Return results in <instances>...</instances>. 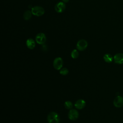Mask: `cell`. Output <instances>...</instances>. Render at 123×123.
Listing matches in <instances>:
<instances>
[{
  "instance_id": "277c9868",
  "label": "cell",
  "mask_w": 123,
  "mask_h": 123,
  "mask_svg": "<svg viewBox=\"0 0 123 123\" xmlns=\"http://www.w3.org/2000/svg\"><path fill=\"white\" fill-rule=\"evenodd\" d=\"M88 46L87 42L85 39L79 40L76 44V48L79 51L85 50Z\"/></svg>"
},
{
  "instance_id": "6da1fadb",
  "label": "cell",
  "mask_w": 123,
  "mask_h": 123,
  "mask_svg": "<svg viewBox=\"0 0 123 123\" xmlns=\"http://www.w3.org/2000/svg\"><path fill=\"white\" fill-rule=\"evenodd\" d=\"M47 120L49 123H59L60 121V117L57 113L55 112H51L47 116Z\"/></svg>"
},
{
  "instance_id": "3957f363",
  "label": "cell",
  "mask_w": 123,
  "mask_h": 123,
  "mask_svg": "<svg viewBox=\"0 0 123 123\" xmlns=\"http://www.w3.org/2000/svg\"><path fill=\"white\" fill-rule=\"evenodd\" d=\"M46 36L43 33H39L37 34L35 37V40L36 42L40 45L44 44L46 41Z\"/></svg>"
},
{
  "instance_id": "e0dca14e",
  "label": "cell",
  "mask_w": 123,
  "mask_h": 123,
  "mask_svg": "<svg viewBox=\"0 0 123 123\" xmlns=\"http://www.w3.org/2000/svg\"><path fill=\"white\" fill-rule=\"evenodd\" d=\"M69 1V0H62V1H63L64 3H67Z\"/></svg>"
},
{
  "instance_id": "7a4b0ae2",
  "label": "cell",
  "mask_w": 123,
  "mask_h": 123,
  "mask_svg": "<svg viewBox=\"0 0 123 123\" xmlns=\"http://www.w3.org/2000/svg\"><path fill=\"white\" fill-rule=\"evenodd\" d=\"M31 12L33 15L39 17L42 16L44 14L45 10L41 6H36L32 8Z\"/></svg>"
},
{
  "instance_id": "9a60e30c",
  "label": "cell",
  "mask_w": 123,
  "mask_h": 123,
  "mask_svg": "<svg viewBox=\"0 0 123 123\" xmlns=\"http://www.w3.org/2000/svg\"><path fill=\"white\" fill-rule=\"evenodd\" d=\"M64 107L67 109H71L73 108V105L71 101H66L64 104Z\"/></svg>"
},
{
  "instance_id": "ba28073f",
  "label": "cell",
  "mask_w": 123,
  "mask_h": 123,
  "mask_svg": "<svg viewBox=\"0 0 123 123\" xmlns=\"http://www.w3.org/2000/svg\"><path fill=\"white\" fill-rule=\"evenodd\" d=\"M113 105L116 108H121L123 106V98L118 96L113 100Z\"/></svg>"
},
{
  "instance_id": "30bf717a",
  "label": "cell",
  "mask_w": 123,
  "mask_h": 123,
  "mask_svg": "<svg viewBox=\"0 0 123 123\" xmlns=\"http://www.w3.org/2000/svg\"><path fill=\"white\" fill-rule=\"evenodd\" d=\"M86 101L82 99L77 100L74 103L75 107L79 110H81L83 109L86 106Z\"/></svg>"
},
{
  "instance_id": "5bb4252c",
  "label": "cell",
  "mask_w": 123,
  "mask_h": 123,
  "mask_svg": "<svg viewBox=\"0 0 123 123\" xmlns=\"http://www.w3.org/2000/svg\"><path fill=\"white\" fill-rule=\"evenodd\" d=\"M71 56L72 58H73V59H76L79 56V52L77 50V49H74L73 50H72V51L71 52Z\"/></svg>"
},
{
  "instance_id": "5b68a950",
  "label": "cell",
  "mask_w": 123,
  "mask_h": 123,
  "mask_svg": "<svg viewBox=\"0 0 123 123\" xmlns=\"http://www.w3.org/2000/svg\"><path fill=\"white\" fill-rule=\"evenodd\" d=\"M63 64V62L62 58L57 57L55 58L53 62L54 68L57 70H60L62 68Z\"/></svg>"
},
{
  "instance_id": "9c48e42d",
  "label": "cell",
  "mask_w": 123,
  "mask_h": 123,
  "mask_svg": "<svg viewBox=\"0 0 123 123\" xmlns=\"http://www.w3.org/2000/svg\"><path fill=\"white\" fill-rule=\"evenodd\" d=\"M114 62L119 64L123 63V53H118L116 54L113 57Z\"/></svg>"
},
{
  "instance_id": "8992f818",
  "label": "cell",
  "mask_w": 123,
  "mask_h": 123,
  "mask_svg": "<svg viewBox=\"0 0 123 123\" xmlns=\"http://www.w3.org/2000/svg\"><path fill=\"white\" fill-rule=\"evenodd\" d=\"M66 8V5L63 1H60L56 4L54 9L55 11L58 13L62 12Z\"/></svg>"
},
{
  "instance_id": "7c38bea8",
  "label": "cell",
  "mask_w": 123,
  "mask_h": 123,
  "mask_svg": "<svg viewBox=\"0 0 123 123\" xmlns=\"http://www.w3.org/2000/svg\"><path fill=\"white\" fill-rule=\"evenodd\" d=\"M103 59L105 62L107 63H111L112 62L113 58L111 54L109 53H106L104 55Z\"/></svg>"
},
{
  "instance_id": "4fadbf2b",
  "label": "cell",
  "mask_w": 123,
  "mask_h": 123,
  "mask_svg": "<svg viewBox=\"0 0 123 123\" xmlns=\"http://www.w3.org/2000/svg\"><path fill=\"white\" fill-rule=\"evenodd\" d=\"M32 13L31 11L27 10L23 14V17L25 20H29L32 17Z\"/></svg>"
},
{
  "instance_id": "2e32d148",
  "label": "cell",
  "mask_w": 123,
  "mask_h": 123,
  "mask_svg": "<svg viewBox=\"0 0 123 123\" xmlns=\"http://www.w3.org/2000/svg\"><path fill=\"white\" fill-rule=\"evenodd\" d=\"M69 73V70L66 68H62L60 70V74L62 75H66Z\"/></svg>"
},
{
  "instance_id": "8fae6325",
  "label": "cell",
  "mask_w": 123,
  "mask_h": 123,
  "mask_svg": "<svg viewBox=\"0 0 123 123\" xmlns=\"http://www.w3.org/2000/svg\"><path fill=\"white\" fill-rule=\"evenodd\" d=\"M26 45L29 49H33L35 48L36 46L35 41L33 38H29L26 41Z\"/></svg>"
},
{
  "instance_id": "52a82bcc",
  "label": "cell",
  "mask_w": 123,
  "mask_h": 123,
  "mask_svg": "<svg viewBox=\"0 0 123 123\" xmlns=\"http://www.w3.org/2000/svg\"><path fill=\"white\" fill-rule=\"evenodd\" d=\"M68 118L72 121L77 120L79 117L78 111L75 109H71L68 112Z\"/></svg>"
}]
</instances>
